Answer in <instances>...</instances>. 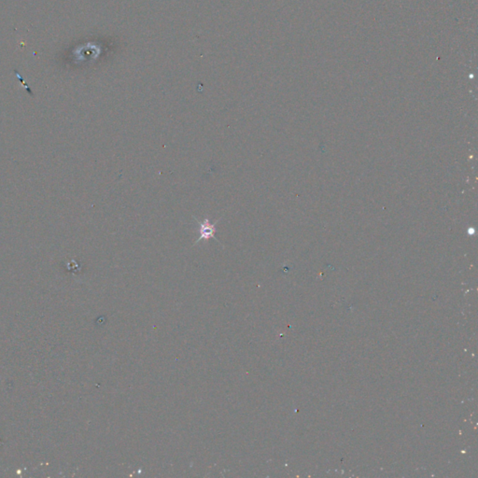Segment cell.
Segmentation results:
<instances>
[{
  "mask_svg": "<svg viewBox=\"0 0 478 478\" xmlns=\"http://www.w3.org/2000/svg\"><path fill=\"white\" fill-rule=\"evenodd\" d=\"M193 219L196 221V223H198L199 226H200V228H199V237L196 239V241H195V243L193 244V246L198 244L202 240H210V239H214L219 244H221L220 241L215 237V234L217 232L216 225H217V223H219L220 220L216 221L215 223H211L210 222V220L208 218H206L204 220V222H202V223L199 222L194 216H193Z\"/></svg>",
  "mask_w": 478,
  "mask_h": 478,
  "instance_id": "obj_1",
  "label": "cell"
}]
</instances>
